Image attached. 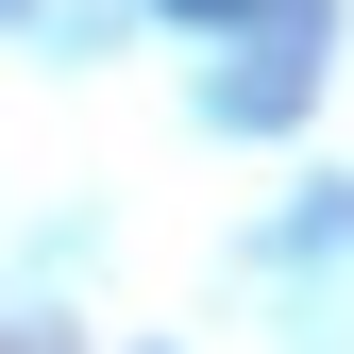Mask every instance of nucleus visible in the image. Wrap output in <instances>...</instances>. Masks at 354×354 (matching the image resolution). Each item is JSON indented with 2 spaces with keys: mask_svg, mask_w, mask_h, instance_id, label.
Masks as SVG:
<instances>
[{
  "mask_svg": "<svg viewBox=\"0 0 354 354\" xmlns=\"http://www.w3.org/2000/svg\"><path fill=\"white\" fill-rule=\"evenodd\" d=\"M152 17H236V0H152Z\"/></svg>",
  "mask_w": 354,
  "mask_h": 354,
  "instance_id": "f257e3e1",
  "label": "nucleus"
}]
</instances>
